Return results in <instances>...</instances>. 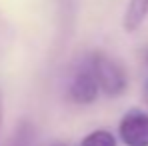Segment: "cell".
Masks as SVG:
<instances>
[{"label": "cell", "mask_w": 148, "mask_h": 146, "mask_svg": "<svg viewBox=\"0 0 148 146\" xmlns=\"http://www.w3.org/2000/svg\"><path fill=\"white\" fill-rule=\"evenodd\" d=\"M90 68V72L94 76L96 84H98V90L104 92L106 96L114 98L124 94V90L128 88V76L124 66L114 60L112 56L104 54V52H94L86 64Z\"/></svg>", "instance_id": "obj_1"}, {"label": "cell", "mask_w": 148, "mask_h": 146, "mask_svg": "<svg viewBox=\"0 0 148 146\" xmlns=\"http://www.w3.org/2000/svg\"><path fill=\"white\" fill-rule=\"evenodd\" d=\"M98 84L88 66L80 68L74 74L70 80V86H68V96L76 104H92L98 98Z\"/></svg>", "instance_id": "obj_3"}, {"label": "cell", "mask_w": 148, "mask_h": 146, "mask_svg": "<svg viewBox=\"0 0 148 146\" xmlns=\"http://www.w3.org/2000/svg\"><path fill=\"white\" fill-rule=\"evenodd\" d=\"M54 146H68V144H62V142H58V144H54Z\"/></svg>", "instance_id": "obj_7"}, {"label": "cell", "mask_w": 148, "mask_h": 146, "mask_svg": "<svg viewBox=\"0 0 148 146\" xmlns=\"http://www.w3.org/2000/svg\"><path fill=\"white\" fill-rule=\"evenodd\" d=\"M80 146H116V138L108 130H92L82 138Z\"/></svg>", "instance_id": "obj_5"}, {"label": "cell", "mask_w": 148, "mask_h": 146, "mask_svg": "<svg viewBox=\"0 0 148 146\" xmlns=\"http://www.w3.org/2000/svg\"><path fill=\"white\" fill-rule=\"evenodd\" d=\"M118 134L126 146H148V112L128 110L118 124Z\"/></svg>", "instance_id": "obj_2"}, {"label": "cell", "mask_w": 148, "mask_h": 146, "mask_svg": "<svg viewBox=\"0 0 148 146\" xmlns=\"http://www.w3.org/2000/svg\"><path fill=\"white\" fill-rule=\"evenodd\" d=\"M148 18V0H130L122 18V26L126 32H134L144 24Z\"/></svg>", "instance_id": "obj_4"}, {"label": "cell", "mask_w": 148, "mask_h": 146, "mask_svg": "<svg viewBox=\"0 0 148 146\" xmlns=\"http://www.w3.org/2000/svg\"><path fill=\"white\" fill-rule=\"evenodd\" d=\"M0 124H2V98H0Z\"/></svg>", "instance_id": "obj_6"}, {"label": "cell", "mask_w": 148, "mask_h": 146, "mask_svg": "<svg viewBox=\"0 0 148 146\" xmlns=\"http://www.w3.org/2000/svg\"><path fill=\"white\" fill-rule=\"evenodd\" d=\"M146 64H148V52H146Z\"/></svg>", "instance_id": "obj_8"}]
</instances>
